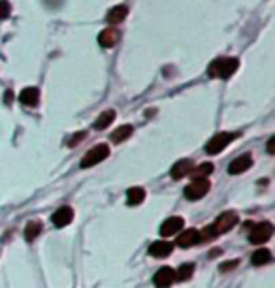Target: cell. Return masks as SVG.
I'll list each match as a JSON object with an SVG mask.
<instances>
[{
	"instance_id": "6da1fadb",
	"label": "cell",
	"mask_w": 275,
	"mask_h": 288,
	"mask_svg": "<svg viewBox=\"0 0 275 288\" xmlns=\"http://www.w3.org/2000/svg\"><path fill=\"white\" fill-rule=\"evenodd\" d=\"M238 223H240L238 213H234V211H224V213L219 215V219H217L211 226H207L204 232H200V234H204L202 235V239H211L215 235L226 234V232H230Z\"/></svg>"
},
{
	"instance_id": "7a4b0ae2",
	"label": "cell",
	"mask_w": 275,
	"mask_h": 288,
	"mask_svg": "<svg viewBox=\"0 0 275 288\" xmlns=\"http://www.w3.org/2000/svg\"><path fill=\"white\" fill-rule=\"evenodd\" d=\"M238 59H228V57H222V59H215L211 64H209V70L207 74L211 77H219V79H228L230 75L236 74L238 70Z\"/></svg>"
},
{
	"instance_id": "3957f363",
	"label": "cell",
	"mask_w": 275,
	"mask_h": 288,
	"mask_svg": "<svg viewBox=\"0 0 275 288\" xmlns=\"http://www.w3.org/2000/svg\"><path fill=\"white\" fill-rule=\"evenodd\" d=\"M109 157V145L106 143H100V145H95L91 151H87V155L81 160V168H91L95 164H100L102 160H106Z\"/></svg>"
},
{
	"instance_id": "277c9868",
	"label": "cell",
	"mask_w": 275,
	"mask_h": 288,
	"mask_svg": "<svg viewBox=\"0 0 275 288\" xmlns=\"http://www.w3.org/2000/svg\"><path fill=\"white\" fill-rule=\"evenodd\" d=\"M274 235V226L272 223H258L253 226V230L249 232V241L253 245H262L266 241H270Z\"/></svg>"
},
{
	"instance_id": "5b68a950",
	"label": "cell",
	"mask_w": 275,
	"mask_h": 288,
	"mask_svg": "<svg viewBox=\"0 0 275 288\" xmlns=\"http://www.w3.org/2000/svg\"><path fill=\"white\" fill-rule=\"evenodd\" d=\"M234 139H236V134H232V132H221V134H217V136H213L209 139V143L206 145V153L207 155H219L221 151L228 147V143H232Z\"/></svg>"
},
{
	"instance_id": "8992f818",
	"label": "cell",
	"mask_w": 275,
	"mask_h": 288,
	"mask_svg": "<svg viewBox=\"0 0 275 288\" xmlns=\"http://www.w3.org/2000/svg\"><path fill=\"white\" fill-rule=\"evenodd\" d=\"M209 189H211V185H209V181L206 177L204 179H194L189 187H185V198H189L192 202L200 200V198H204L209 192Z\"/></svg>"
},
{
	"instance_id": "52a82bcc",
	"label": "cell",
	"mask_w": 275,
	"mask_h": 288,
	"mask_svg": "<svg viewBox=\"0 0 275 288\" xmlns=\"http://www.w3.org/2000/svg\"><path fill=\"white\" fill-rule=\"evenodd\" d=\"M253 166V157L249 155V153H245V155H240L238 159H234L230 164H228V173L230 175H240V173H243L245 170H249Z\"/></svg>"
},
{
	"instance_id": "ba28073f",
	"label": "cell",
	"mask_w": 275,
	"mask_h": 288,
	"mask_svg": "<svg viewBox=\"0 0 275 288\" xmlns=\"http://www.w3.org/2000/svg\"><path fill=\"white\" fill-rule=\"evenodd\" d=\"M175 281V271L172 267H160L159 271L153 275V283L157 288H168L172 287V283Z\"/></svg>"
},
{
	"instance_id": "9c48e42d",
	"label": "cell",
	"mask_w": 275,
	"mask_h": 288,
	"mask_svg": "<svg viewBox=\"0 0 275 288\" xmlns=\"http://www.w3.org/2000/svg\"><path fill=\"white\" fill-rule=\"evenodd\" d=\"M183 226H185V221L181 217H172V219H168V221H164V223L160 224V235L162 237H170V235L173 234H179L181 230H183Z\"/></svg>"
},
{
	"instance_id": "30bf717a",
	"label": "cell",
	"mask_w": 275,
	"mask_h": 288,
	"mask_svg": "<svg viewBox=\"0 0 275 288\" xmlns=\"http://www.w3.org/2000/svg\"><path fill=\"white\" fill-rule=\"evenodd\" d=\"M72 219H74V209L70 207V205H63V207H59L57 211L53 213L51 217V221L57 228H64V226H68V224L72 223Z\"/></svg>"
},
{
	"instance_id": "8fae6325",
	"label": "cell",
	"mask_w": 275,
	"mask_h": 288,
	"mask_svg": "<svg viewBox=\"0 0 275 288\" xmlns=\"http://www.w3.org/2000/svg\"><path fill=\"white\" fill-rule=\"evenodd\" d=\"M200 241H202V234L198 232V230H194V228L185 230V232H183V234L177 237V245L183 247V249L196 245V243H200Z\"/></svg>"
},
{
	"instance_id": "7c38bea8",
	"label": "cell",
	"mask_w": 275,
	"mask_h": 288,
	"mask_svg": "<svg viewBox=\"0 0 275 288\" xmlns=\"http://www.w3.org/2000/svg\"><path fill=\"white\" fill-rule=\"evenodd\" d=\"M192 170V162L189 159H181L177 160L175 164H173V168L170 170V173H172V177L177 181V179H183L185 175H189Z\"/></svg>"
},
{
	"instance_id": "4fadbf2b",
	"label": "cell",
	"mask_w": 275,
	"mask_h": 288,
	"mask_svg": "<svg viewBox=\"0 0 275 288\" xmlns=\"http://www.w3.org/2000/svg\"><path fill=\"white\" fill-rule=\"evenodd\" d=\"M119 38H121V34H119L117 29H104L98 34V43L102 47H113L119 42Z\"/></svg>"
},
{
	"instance_id": "5bb4252c",
	"label": "cell",
	"mask_w": 275,
	"mask_h": 288,
	"mask_svg": "<svg viewBox=\"0 0 275 288\" xmlns=\"http://www.w3.org/2000/svg\"><path fill=\"white\" fill-rule=\"evenodd\" d=\"M172 251H173V245L170 241H155L149 247V255L155 256V258H166L172 255Z\"/></svg>"
},
{
	"instance_id": "9a60e30c",
	"label": "cell",
	"mask_w": 275,
	"mask_h": 288,
	"mask_svg": "<svg viewBox=\"0 0 275 288\" xmlns=\"http://www.w3.org/2000/svg\"><path fill=\"white\" fill-rule=\"evenodd\" d=\"M19 100H21L25 106H36L40 102V91L36 87H27V89L21 91Z\"/></svg>"
},
{
	"instance_id": "2e32d148",
	"label": "cell",
	"mask_w": 275,
	"mask_h": 288,
	"mask_svg": "<svg viewBox=\"0 0 275 288\" xmlns=\"http://www.w3.org/2000/svg\"><path fill=\"white\" fill-rule=\"evenodd\" d=\"M128 15V8L125 4H119L115 8H111V10L107 11L106 19L107 23H111V25H117V23H123L125 21V17Z\"/></svg>"
},
{
	"instance_id": "e0dca14e",
	"label": "cell",
	"mask_w": 275,
	"mask_h": 288,
	"mask_svg": "<svg viewBox=\"0 0 275 288\" xmlns=\"http://www.w3.org/2000/svg\"><path fill=\"white\" fill-rule=\"evenodd\" d=\"M145 200V191L141 189V187H132V189H128L127 192V202L128 205H139V203Z\"/></svg>"
},
{
	"instance_id": "ac0fdd59",
	"label": "cell",
	"mask_w": 275,
	"mask_h": 288,
	"mask_svg": "<svg viewBox=\"0 0 275 288\" xmlns=\"http://www.w3.org/2000/svg\"><path fill=\"white\" fill-rule=\"evenodd\" d=\"M113 121H115V111L113 109H107L104 113H100V117L95 121V128L96 130H106Z\"/></svg>"
},
{
	"instance_id": "d6986e66",
	"label": "cell",
	"mask_w": 275,
	"mask_h": 288,
	"mask_svg": "<svg viewBox=\"0 0 275 288\" xmlns=\"http://www.w3.org/2000/svg\"><path fill=\"white\" fill-rule=\"evenodd\" d=\"M272 260V253H270V249H256L251 256V262H253V266H264Z\"/></svg>"
},
{
	"instance_id": "ffe728a7",
	"label": "cell",
	"mask_w": 275,
	"mask_h": 288,
	"mask_svg": "<svg viewBox=\"0 0 275 288\" xmlns=\"http://www.w3.org/2000/svg\"><path fill=\"white\" fill-rule=\"evenodd\" d=\"M132 132H134V128L130 127V125L119 127L117 130H113V134H111V141H113V143H123L125 139H128L130 136H132Z\"/></svg>"
},
{
	"instance_id": "44dd1931",
	"label": "cell",
	"mask_w": 275,
	"mask_h": 288,
	"mask_svg": "<svg viewBox=\"0 0 275 288\" xmlns=\"http://www.w3.org/2000/svg\"><path fill=\"white\" fill-rule=\"evenodd\" d=\"M213 171H215V168H213L211 162H204V164H200L198 168L191 170V173H189V175H192L194 179H204V177H209Z\"/></svg>"
},
{
	"instance_id": "7402d4cb",
	"label": "cell",
	"mask_w": 275,
	"mask_h": 288,
	"mask_svg": "<svg viewBox=\"0 0 275 288\" xmlns=\"http://www.w3.org/2000/svg\"><path fill=\"white\" fill-rule=\"evenodd\" d=\"M42 232V223L40 221H32V223L27 224V228H25V237H27V241H32V239H36L38 235Z\"/></svg>"
},
{
	"instance_id": "603a6c76",
	"label": "cell",
	"mask_w": 275,
	"mask_h": 288,
	"mask_svg": "<svg viewBox=\"0 0 275 288\" xmlns=\"http://www.w3.org/2000/svg\"><path fill=\"white\" fill-rule=\"evenodd\" d=\"M192 273H194V264H183V266L177 269L175 279H177V281H189V279L192 277Z\"/></svg>"
},
{
	"instance_id": "cb8c5ba5",
	"label": "cell",
	"mask_w": 275,
	"mask_h": 288,
	"mask_svg": "<svg viewBox=\"0 0 275 288\" xmlns=\"http://www.w3.org/2000/svg\"><path fill=\"white\" fill-rule=\"evenodd\" d=\"M10 13H11V4L8 0H0V19L10 17Z\"/></svg>"
},
{
	"instance_id": "d4e9b609",
	"label": "cell",
	"mask_w": 275,
	"mask_h": 288,
	"mask_svg": "<svg viewBox=\"0 0 275 288\" xmlns=\"http://www.w3.org/2000/svg\"><path fill=\"white\" fill-rule=\"evenodd\" d=\"M83 138H85V132H81V134H75L74 138L70 139V143H68V145H70V147H75V145H77V141H81Z\"/></svg>"
},
{
	"instance_id": "484cf974",
	"label": "cell",
	"mask_w": 275,
	"mask_h": 288,
	"mask_svg": "<svg viewBox=\"0 0 275 288\" xmlns=\"http://www.w3.org/2000/svg\"><path fill=\"white\" fill-rule=\"evenodd\" d=\"M238 264H240L238 260H232V262H226L224 266H221V271H228V269H234V267L238 266Z\"/></svg>"
},
{
	"instance_id": "4316f807",
	"label": "cell",
	"mask_w": 275,
	"mask_h": 288,
	"mask_svg": "<svg viewBox=\"0 0 275 288\" xmlns=\"http://www.w3.org/2000/svg\"><path fill=\"white\" fill-rule=\"evenodd\" d=\"M268 153H270V155H274L275 153V138H270V141H268Z\"/></svg>"
}]
</instances>
